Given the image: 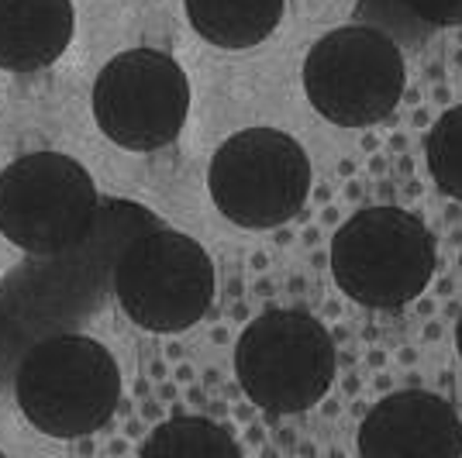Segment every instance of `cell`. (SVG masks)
<instances>
[{
    "instance_id": "1",
    "label": "cell",
    "mask_w": 462,
    "mask_h": 458,
    "mask_svg": "<svg viewBox=\"0 0 462 458\" xmlns=\"http://www.w3.org/2000/svg\"><path fill=\"white\" fill-rule=\"evenodd\" d=\"M28 424L49 438H87L107 427L121 403L115 355L87 334H52L32 344L14 372Z\"/></svg>"
},
{
    "instance_id": "2",
    "label": "cell",
    "mask_w": 462,
    "mask_h": 458,
    "mask_svg": "<svg viewBox=\"0 0 462 458\" xmlns=\"http://www.w3.org/2000/svg\"><path fill=\"white\" fill-rule=\"evenodd\" d=\"M439 249L421 217L401 207L356 210L331 238V276L348 300L369 310H401L435 276Z\"/></svg>"
},
{
    "instance_id": "3",
    "label": "cell",
    "mask_w": 462,
    "mask_h": 458,
    "mask_svg": "<svg viewBox=\"0 0 462 458\" xmlns=\"http://www.w3.org/2000/svg\"><path fill=\"white\" fill-rule=\"evenodd\" d=\"M328 327L297 307H276L252 321L235 344V380L255 407L290 417L325 400L335 382Z\"/></svg>"
},
{
    "instance_id": "4",
    "label": "cell",
    "mask_w": 462,
    "mask_h": 458,
    "mask_svg": "<svg viewBox=\"0 0 462 458\" xmlns=\"http://www.w3.org/2000/svg\"><path fill=\"white\" fill-rule=\"evenodd\" d=\"M407 83L404 49L383 28L356 21L328 32L304 59V94L338 128H366L393 114Z\"/></svg>"
},
{
    "instance_id": "5",
    "label": "cell",
    "mask_w": 462,
    "mask_h": 458,
    "mask_svg": "<svg viewBox=\"0 0 462 458\" xmlns=\"http://www.w3.org/2000/svg\"><path fill=\"white\" fill-rule=\"evenodd\" d=\"M214 207L238 228H280L293 221L310 193V159L297 138L276 128L235 132L208 166Z\"/></svg>"
},
{
    "instance_id": "6",
    "label": "cell",
    "mask_w": 462,
    "mask_h": 458,
    "mask_svg": "<svg viewBox=\"0 0 462 458\" xmlns=\"http://www.w3.org/2000/svg\"><path fill=\"white\" fill-rule=\"evenodd\" d=\"M217 272L208 249L173 228L135 238L115 262V293L121 310L145 331H187L214 304Z\"/></svg>"
},
{
    "instance_id": "7",
    "label": "cell",
    "mask_w": 462,
    "mask_h": 458,
    "mask_svg": "<svg viewBox=\"0 0 462 458\" xmlns=\"http://www.w3.org/2000/svg\"><path fill=\"white\" fill-rule=\"evenodd\" d=\"M94 217V176L69 155L28 152L0 172V234L18 249L59 255L87 238Z\"/></svg>"
},
{
    "instance_id": "8",
    "label": "cell",
    "mask_w": 462,
    "mask_h": 458,
    "mask_svg": "<svg viewBox=\"0 0 462 458\" xmlns=\"http://www.w3.org/2000/svg\"><path fill=\"white\" fill-rule=\"evenodd\" d=\"M90 104L104 138L128 152H155L187 128L190 79L159 49H128L97 73Z\"/></svg>"
},
{
    "instance_id": "9",
    "label": "cell",
    "mask_w": 462,
    "mask_h": 458,
    "mask_svg": "<svg viewBox=\"0 0 462 458\" xmlns=\"http://www.w3.org/2000/svg\"><path fill=\"white\" fill-rule=\"evenodd\" d=\"M359 455L366 458H459L462 417L428 389L390 393L359 424Z\"/></svg>"
},
{
    "instance_id": "10",
    "label": "cell",
    "mask_w": 462,
    "mask_h": 458,
    "mask_svg": "<svg viewBox=\"0 0 462 458\" xmlns=\"http://www.w3.org/2000/svg\"><path fill=\"white\" fill-rule=\"evenodd\" d=\"M69 0H0V69L35 73L73 41Z\"/></svg>"
},
{
    "instance_id": "11",
    "label": "cell",
    "mask_w": 462,
    "mask_h": 458,
    "mask_svg": "<svg viewBox=\"0 0 462 458\" xmlns=\"http://www.w3.org/2000/svg\"><path fill=\"white\" fill-rule=\"evenodd\" d=\"M190 28L214 49H255L276 32L283 0H183Z\"/></svg>"
},
{
    "instance_id": "12",
    "label": "cell",
    "mask_w": 462,
    "mask_h": 458,
    "mask_svg": "<svg viewBox=\"0 0 462 458\" xmlns=\"http://www.w3.org/2000/svg\"><path fill=\"white\" fill-rule=\"evenodd\" d=\"M356 18L383 28L401 49H421L435 32L459 28L462 0H359Z\"/></svg>"
},
{
    "instance_id": "13",
    "label": "cell",
    "mask_w": 462,
    "mask_h": 458,
    "mask_svg": "<svg viewBox=\"0 0 462 458\" xmlns=\"http://www.w3.org/2000/svg\"><path fill=\"white\" fill-rule=\"evenodd\" d=\"M238 458L242 444L231 438L225 424L211 417H197V414H183V417H170L155 427L149 438L138 444V458Z\"/></svg>"
},
{
    "instance_id": "14",
    "label": "cell",
    "mask_w": 462,
    "mask_h": 458,
    "mask_svg": "<svg viewBox=\"0 0 462 458\" xmlns=\"http://www.w3.org/2000/svg\"><path fill=\"white\" fill-rule=\"evenodd\" d=\"M424 159L435 187L445 197L462 200V107H452L435 121L424 138Z\"/></svg>"
},
{
    "instance_id": "15",
    "label": "cell",
    "mask_w": 462,
    "mask_h": 458,
    "mask_svg": "<svg viewBox=\"0 0 462 458\" xmlns=\"http://www.w3.org/2000/svg\"><path fill=\"white\" fill-rule=\"evenodd\" d=\"M456 348H459V359H462V317L459 325H456Z\"/></svg>"
}]
</instances>
